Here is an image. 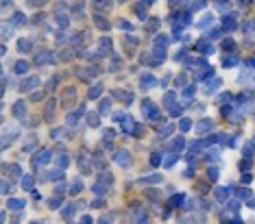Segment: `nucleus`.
<instances>
[{
    "instance_id": "obj_10",
    "label": "nucleus",
    "mask_w": 255,
    "mask_h": 224,
    "mask_svg": "<svg viewBox=\"0 0 255 224\" xmlns=\"http://www.w3.org/2000/svg\"><path fill=\"white\" fill-rule=\"evenodd\" d=\"M72 100H74V89H66V96H63V102H66V105H68V102H72Z\"/></svg>"
},
{
    "instance_id": "obj_44",
    "label": "nucleus",
    "mask_w": 255,
    "mask_h": 224,
    "mask_svg": "<svg viewBox=\"0 0 255 224\" xmlns=\"http://www.w3.org/2000/svg\"><path fill=\"white\" fill-rule=\"evenodd\" d=\"M81 224H92V218L85 216V218H81Z\"/></svg>"
},
{
    "instance_id": "obj_43",
    "label": "nucleus",
    "mask_w": 255,
    "mask_h": 224,
    "mask_svg": "<svg viewBox=\"0 0 255 224\" xmlns=\"http://www.w3.org/2000/svg\"><path fill=\"white\" fill-rule=\"evenodd\" d=\"M140 224H146V213H140V218H138Z\"/></svg>"
},
{
    "instance_id": "obj_13",
    "label": "nucleus",
    "mask_w": 255,
    "mask_h": 224,
    "mask_svg": "<svg viewBox=\"0 0 255 224\" xmlns=\"http://www.w3.org/2000/svg\"><path fill=\"white\" fill-rule=\"evenodd\" d=\"M198 50H201V52H212L214 48H212V44H209V41H207V44L201 41V44H198Z\"/></svg>"
},
{
    "instance_id": "obj_20",
    "label": "nucleus",
    "mask_w": 255,
    "mask_h": 224,
    "mask_svg": "<svg viewBox=\"0 0 255 224\" xmlns=\"http://www.w3.org/2000/svg\"><path fill=\"white\" fill-rule=\"evenodd\" d=\"M22 22H24V15H22V13H15V15H13V24H15V26H22Z\"/></svg>"
},
{
    "instance_id": "obj_39",
    "label": "nucleus",
    "mask_w": 255,
    "mask_h": 224,
    "mask_svg": "<svg viewBox=\"0 0 255 224\" xmlns=\"http://www.w3.org/2000/svg\"><path fill=\"white\" fill-rule=\"evenodd\" d=\"M222 48H227V50L233 48V41H231V39H225V41H222Z\"/></svg>"
},
{
    "instance_id": "obj_24",
    "label": "nucleus",
    "mask_w": 255,
    "mask_h": 224,
    "mask_svg": "<svg viewBox=\"0 0 255 224\" xmlns=\"http://www.w3.org/2000/svg\"><path fill=\"white\" fill-rule=\"evenodd\" d=\"M218 85H220V81H212V83H209V85H205V91H214Z\"/></svg>"
},
{
    "instance_id": "obj_15",
    "label": "nucleus",
    "mask_w": 255,
    "mask_h": 224,
    "mask_svg": "<svg viewBox=\"0 0 255 224\" xmlns=\"http://www.w3.org/2000/svg\"><path fill=\"white\" fill-rule=\"evenodd\" d=\"M101 89H103V85H94L92 89H89V98H96L98 94H101Z\"/></svg>"
},
{
    "instance_id": "obj_38",
    "label": "nucleus",
    "mask_w": 255,
    "mask_h": 224,
    "mask_svg": "<svg viewBox=\"0 0 255 224\" xmlns=\"http://www.w3.org/2000/svg\"><path fill=\"white\" fill-rule=\"evenodd\" d=\"M59 204H61V198H52V200H50V207H52V209H57Z\"/></svg>"
},
{
    "instance_id": "obj_28",
    "label": "nucleus",
    "mask_w": 255,
    "mask_h": 224,
    "mask_svg": "<svg viewBox=\"0 0 255 224\" xmlns=\"http://www.w3.org/2000/svg\"><path fill=\"white\" fill-rule=\"evenodd\" d=\"M233 26H235L233 24V17H227V20L222 22V29H233Z\"/></svg>"
},
{
    "instance_id": "obj_25",
    "label": "nucleus",
    "mask_w": 255,
    "mask_h": 224,
    "mask_svg": "<svg viewBox=\"0 0 255 224\" xmlns=\"http://www.w3.org/2000/svg\"><path fill=\"white\" fill-rule=\"evenodd\" d=\"M109 105H111V100H103V102H101V113H107V111H109Z\"/></svg>"
},
{
    "instance_id": "obj_32",
    "label": "nucleus",
    "mask_w": 255,
    "mask_h": 224,
    "mask_svg": "<svg viewBox=\"0 0 255 224\" xmlns=\"http://www.w3.org/2000/svg\"><path fill=\"white\" fill-rule=\"evenodd\" d=\"M96 24L101 26V29H105V31L109 29V22H107V20H101V17H96Z\"/></svg>"
},
{
    "instance_id": "obj_16",
    "label": "nucleus",
    "mask_w": 255,
    "mask_h": 224,
    "mask_svg": "<svg viewBox=\"0 0 255 224\" xmlns=\"http://www.w3.org/2000/svg\"><path fill=\"white\" fill-rule=\"evenodd\" d=\"M163 102H166L168 107H172V102H175V91H168L166 98H163Z\"/></svg>"
},
{
    "instance_id": "obj_7",
    "label": "nucleus",
    "mask_w": 255,
    "mask_h": 224,
    "mask_svg": "<svg viewBox=\"0 0 255 224\" xmlns=\"http://www.w3.org/2000/svg\"><path fill=\"white\" fill-rule=\"evenodd\" d=\"M209 128H212V120H201V122H198V130H201V133H205Z\"/></svg>"
},
{
    "instance_id": "obj_6",
    "label": "nucleus",
    "mask_w": 255,
    "mask_h": 224,
    "mask_svg": "<svg viewBox=\"0 0 255 224\" xmlns=\"http://www.w3.org/2000/svg\"><path fill=\"white\" fill-rule=\"evenodd\" d=\"M9 207H11V209H22V207H24V200H20V198H11V200H9Z\"/></svg>"
},
{
    "instance_id": "obj_34",
    "label": "nucleus",
    "mask_w": 255,
    "mask_h": 224,
    "mask_svg": "<svg viewBox=\"0 0 255 224\" xmlns=\"http://www.w3.org/2000/svg\"><path fill=\"white\" fill-rule=\"evenodd\" d=\"M151 163H153V165H159V163H161V157H159V155H153V157H151Z\"/></svg>"
},
{
    "instance_id": "obj_40",
    "label": "nucleus",
    "mask_w": 255,
    "mask_h": 224,
    "mask_svg": "<svg viewBox=\"0 0 255 224\" xmlns=\"http://www.w3.org/2000/svg\"><path fill=\"white\" fill-rule=\"evenodd\" d=\"M209 176H212L214 181L218 179V170H216V167H209Z\"/></svg>"
},
{
    "instance_id": "obj_19",
    "label": "nucleus",
    "mask_w": 255,
    "mask_h": 224,
    "mask_svg": "<svg viewBox=\"0 0 255 224\" xmlns=\"http://www.w3.org/2000/svg\"><path fill=\"white\" fill-rule=\"evenodd\" d=\"M17 48H20L22 52H24V50H29V48H31V44H29V39H20V44H17Z\"/></svg>"
},
{
    "instance_id": "obj_12",
    "label": "nucleus",
    "mask_w": 255,
    "mask_h": 224,
    "mask_svg": "<svg viewBox=\"0 0 255 224\" xmlns=\"http://www.w3.org/2000/svg\"><path fill=\"white\" fill-rule=\"evenodd\" d=\"M22 181H24V183H22L24 189H33V176H24Z\"/></svg>"
},
{
    "instance_id": "obj_47",
    "label": "nucleus",
    "mask_w": 255,
    "mask_h": 224,
    "mask_svg": "<svg viewBox=\"0 0 255 224\" xmlns=\"http://www.w3.org/2000/svg\"><path fill=\"white\" fill-rule=\"evenodd\" d=\"M50 179H61V172H50Z\"/></svg>"
},
{
    "instance_id": "obj_3",
    "label": "nucleus",
    "mask_w": 255,
    "mask_h": 224,
    "mask_svg": "<svg viewBox=\"0 0 255 224\" xmlns=\"http://www.w3.org/2000/svg\"><path fill=\"white\" fill-rule=\"evenodd\" d=\"M13 70H15V74H24L26 70H29V63H26V61H17L13 65Z\"/></svg>"
},
{
    "instance_id": "obj_1",
    "label": "nucleus",
    "mask_w": 255,
    "mask_h": 224,
    "mask_svg": "<svg viewBox=\"0 0 255 224\" xmlns=\"http://www.w3.org/2000/svg\"><path fill=\"white\" fill-rule=\"evenodd\" d=\"M116 161L120 163V165H131V155L126 152V150H120L116 155Z\"/></svg>"
},
{
    "instance_id": "obj_31",
    "label": "nucleus",
    "mask_w": 255,
    "mask_h": 224,
    "mask_svg": "<svg viewBox=\"0 0 255 224\" xmlns=\"http://www.w3.org/2000/svg\"><path fill=\"white\" fill-rule=\"evenodd\" d=\"M9 172H11V176H13V179H17V176L22 174V172H20V167H17V165H11V170H9Z\"/></svg>"
},
{
    "instance_id": "obj_18",
    "label": "nucleus",
    "mask_w": 255,
    "mask_h": 224,
    "mask_svg": "<svg viewBox=\"0 0 255 224\" xmlns=\"http://www.w3.org/2000/svg\"><path fill=\"white\" fill-rule=\"evenodd\" d=\"M48 57L52 59V54H50V52H39V54H37V63H44V61H48Z\"/></svg>"
},
{
    "instance_id": "obj_22",
    "label": "nucleus",
    "mask_w": 255,
    "mask_h": 224,
    "mask_svg": "<svg viewBox=\"0 0 255 224\" xmlns=\"http://www.w3.org/2000/svg\"><path fill=\"white\" fill-rule=\"evenodd\" d=\"M175 161H177V155H170V157H166V161H163V165H175Z\"/></svg>"
},
{
    "instance_id": "obj_30",
    "label": "nucleus",
    "mask_w": 255,
    "mask_h": 224,
    "mask_svg": "<svg viewBox=\"0 0 255 224\" xmlns=\"http://www.w3.org/2000/svg\"><path fill=\"white\" fill-rule=\"evenodd\" d=\"M172 128H175V126H163V130H159V137H168Z\"/></svg>"
},
{
    "instance_id": "obj_26",
    "label": "nucleus",
    "mask_w": 255,
    "mask_h": 224,
    "mask_svg": "<svg viewBox=\"0 0 255 224\" xmlns=\"http://www.w3.org/2000/svg\"><path fill=\"white\" fill-rule=\"evenodd\" d=\"M57 165H59V167H66V165H68V157H66V155H61L59 159H57Z\"/></svg>"
},
{
    "instance_id": "obj_17",
    "label": "nucleus",
    "mask_w": 255,
    "mask_h": 224,
    "mask_svg": "<svg viewBox=\"0 0 255 224\" xmlns=\"http://www.w3.org/2000/svg\"><path fill=\"white\" fill-rule=\"evenodd\" d=\"M81 187H83V183H81V181H74V183H72V187H70V192H72V194H79Z\"/></svg>"
},
{
    "instance_id": "obj_41",
    "label": "nucleus",
    "mask_w": 255,
    "mask_h": 224,
    "mask_svg": "<svg viewBox=\"0 0 255 224\" xmlns=\"http://www.w3.org/2000/svg\"><path fill=\"white\" fill-rule=\"evenodd\" d=\"M76 120H79L76 113H74V115H68V124H76Z\"/></svg>"
},
{
    "instance_id": "obj_21",
    "label": "nucleus",
    "mask_w": 255,
    "mask_h": 224,
    "mask_svg": "<svg viewBox=\"0 0 255 224\" xmlns=\"http://www.w3.org/2000/svg\"><path fill=\"white\" fill-rule=\"evenodd\" d=\"M122 126H124V130L135 128V126H133V122H131V118H124V120H122Z\"/></svg>"
},
{
    "instance_id": "obj_36",
    "label": "nucleus",
    "mask_w": 255,
    "mask_h": 224,
    "mask_svg": "<svg viewBox=\"0 0 255 224\" xmlns=\"http://www.w3.org/2000/svg\"><path fill=\"white\" fill-rule=\"evenodd\" d=\"M135 13H138L140 17H144V13H146V11H144V5H138V7H135Z\"/></svg>"
},
{
    "instance_id": "obj_45",
    "label": "nucleus",
    "mask_w": 255,
    "mask_h": 224,
    "mask_svg": "<svg viewBox=\"0 0 255 224\" xmlns=\"http://www.w3.org/2000/svg\"><path fill=\"white\" fill-rule=\"evenodd\" d=\"M94 189H96V192H98V194H101V192H103V194H105V185H101V183H98V185H96V187H94Z\"/></svg>"
},
{
    "instance_id": "obj_9",
    "label": "nucleus",
    "mask_w": 255,
    "mask_h": 224,
    "mask_svg": "<svg viewBox=\"0 0 255 224\" xmlns=\"http://www.w3.org/2000/svg\"><path fill=\"white\" fill-rule=\"evenodd\" d=\"M183 198H185L183 194H177L175 198H170V207H177V204H181V202H183Z\"/></svg>"
},
{
    "instance_id": "obj_42",
    "label": "nucleus",
    "mask_w": 255,
    "mask_h": 224,
    "mask_svg": "<svg viewBox=\"0 0 255 224\" xmlns=\"http://www.w3.org/2000/svg\"><path fill=\"white\" fill-rule=\"evenodd\" d=\"M192 94H194V87H192V85H190V87H185V96L190 98V96H192Z\"/></svg>"
},
{
    "instance_id": "obj_29",
    "label": "nucleus",
    "mask_w": 255,
    "mask_h": 224,
    "mask_svg": "<svg viewBox=\"0 0 255 224\" xmlns=\"http://www.w3.org/2000/svg\"><path fill=\"white\" fill-rule=\"evenodd\" d=\"M172 144H175V146H172L175 150H181V148H183V139H181V137H177V139H175Z\"/></svg>"
},
{
    "instance_id": "obj_23",
    "label": "nucleus",
    "mask_w": 255,
    "mask_h": 224,
    "mask_svg": "<svg viewBox=\"0 0 255 224\" xmlns=\"http://www.w3.org/2000/svg\"><path fill=\"white\" fill-rule=\"evenodd\" d=\"M159 181H161V176H159V174H155V176H148V179H144L142 183H159Z\"/></svg>"
},
{
    "instance_id": "obj_2",
    "label": "nucleus",
    "mask_w": 255,
    "mask_h": 224,
    "mask_svg": "<svg viewBox=\"0 0 255 224\" xmlns=\"http://www.w3.org/2000/svg\"><path fill=\"white\" fill-rule=\"evenodd\" d=\"M37 165H42V163H46V161H50V150H39L37 155H35V159H33Z\"/></svg>"
},
{
    "instance_id": "obj_37",
    "label": "nucleus",
    "mask_w": 255,
    "mask_h": 224,
    "mask_svg": "<svg viewBox=\"0 0 255 224\" xmlns=\"http://www.w3.org/2000/svg\"><path fill=\"white\" fill-rule=\"evenodd\" d=\"M235 63V59L233 57H227V59H222V65H227V68H229V65H233Z\"/></svg>"
},
{
    "instance_id": "obj_46",
    "label": "nucleus",
    "mask_w": 255,
    "mask_h": 224,
    "mask_svg": "<svg viewBox=\"0 0 255 224\" xmlns=\"http://www.w3.org/2000/svg\"><path fill=\"white\" fill-rule=\"evenodd\" d=\"M98 224H111V220H109V218H101V220H98Z\"/></svg>"
},
{
    "instance_id": "obj_11",
    "label": "nucleus",
    "mask_w": 255,
    "mask_h": 224,
    "mask_svg": "<svg viewBox=\"0 0 255 224\" xmlns=\"http://www.w3.org/2000/svg\"><path fill=\"white\" fill-rule=\"evenodd\" d=\"M179 128H181V130H190V128H192V122H190L188 118H183V120L179 122Z\"/></svg>"
},
{
    "instance_id": "obj_27",
    "label": "nucleus",
    "mask_w": 255,
    "mask_h": 224,
    "mask_svg": "<svg viewBox=\"0 0 255 224\" xmlns=\"http://www.w3.org/2000/svg\"><path fill=\"white\" fill-rule=\"evenodd\" d=\"M111 48V39H101V50H109Z\"/></svg>"
},
{
    "instance_id": "obj_5",
    "label": "nucleus",
    "mask_w": 255,
    "mask_h": 224,
    "mask_svg": "<svg viewBox=\"0 0 255 224\" xmlns=\"http://www.w3.org/2000/svg\"><path fill=\"white\" fill-rule=\"evenodd\" d=\"M13 113L17 118H24V102H15L13 105Z\"/></svg>"
},
{
    "instance_id": "obj_35",
    "label": "nucleus",
    "mask_w": 255,
    "mask_h": 224,
    "mask_svg": "<svg viewBox=\"0 0 255 224\" xmlns=\"http://www.w3.org/2000/svg\"><path fill=\"white\" fill-rule=\"evenodd\" d=\"M170 115H181V107H170Z\"/></svg>"
},
{
    "instance_id": "obj_4",
    "label": "nucleus",
    "mask_w": 255,
    "mask_h": 224,
    "mask_svg": "<svg viewBox=\"0 0 255 224\" xmlns=\"http://www.w3.org/2000/svg\"><path fill=\"white\" fill-rule=\"evenodd\" d=\"M35 85H37V78L33 76V78H26V81L22 83V87H20V89H22V91H26V89H31V87H35Z\"/></svg>"
},
{
    "instance_id": "obj_14",
    "label": "nucleus",
    "mask_w": 255,
    "mask_h": 224,
    "mask_svg": "<svg viewBox=\"0 0 255 224\" xmlns=\"http://www.w3.org/2000/svg\"><path fill=\"white\" fill-rule=\"evenodd\" d=\"M227 194H229L227 189H222V187H218V189H216V198H218V200H227Z\"/></svg>"
},
{
    "instance_id": "obj_8",
    "label": "nucleus",
    "mask_w": 255,
    "mask_h": 224,
    "mask_svg": "<svg viewBox=\"0 0 255 224\" xmlns=\"http://www.w3.org/2000/svg\"><path fill=\"white\" fill-rule=\"evenodd\" d=\"M142 85H144V87H151V85H155V78L151 76V74H144V76H142Z\"/></svg>"
},
{
    "instance_id": "obj_33",
    "label": "nucleus",
    "mask_w": 255,
    "mask_h": 224,
    "mask_svg": "<svg viewBox=\"0 0 255 224\" xmlns=\"http://www.w3.org/2000/svg\"><path fill=\"white\" fill-rule=\"evenodd\" d=\"M209 24H212V17H203V20H201V24H198V26H201V29H205V26H209Z\"/></svg>"
}]
</instances>
